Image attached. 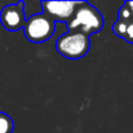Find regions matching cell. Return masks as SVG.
<instances>
[{
  "label": "cell",
  "mask_w": 133,
  "mask_h": 133,
  "mask_svg": "<svg viewBox=\"0 0 133 133\" xmlns=\"http://www.w3.org/2000/svg\"><path fill=\"white\" fill-rule=\"evenodd\" d=\"M42 12L54 21H65L66 25L74 18L81 1H41Z\"/></svg>",
  "instance_id": "5b68a950"
},
{
  "label": "cell",
  "mask_w": 133,
  "mask_h": 133,
  "mask_svg": "<svg viewBox=\"0 0 133 133\" xmlns=\"http://www.w3.org/2000/svg\"><path fill=\"white\" fill-rule=\"evenodd\" d=\"M125 39L130 42H133V22L129 25V28H127L126 35H125Z\"/></svg>",
  "instance_id": "9c48e42d"
},
{
  "label": "cell",
  "mask_w": 133,
  "mask_h": 133,
  "mask_svg": "<svg viewBox=\"0 0 133 133\" xmlns=\"http://www.w3.org/2000/svg\"><path fill=\"white\" fill-rule=\"evenodd\" d=\"M14 129V123L9 116L0 112V133H12Z\"/></svg>",
  "instance_id": "8992f818"
},
{
  "label": "cell",
  "mask_w": 133,
  "mask_h": 133,
  "mask_svg": "<svg viewBox=\"0 0 133 133\" xmlns=\"http://www.w3.org/2000/svg\"><path fill=\"white\" fill-rule=\"evenodd\" d=\"M126 6L129 7L130 9H131V12H133V1H129V2H126Z\"/></svg>",
  "instance_id": "30bf717a"
},
{
  "label": "cell",
  "mask_w": 133,
  "mask_h": 133,
  "mask_svg": "<svg viewBox=\"0 0 133 133\" xmlns=\"http://www.w3.org/2000/svg\"><path fill=\"white\" fill-rule=\"evenodd\" d=\"M55 48L61 56L68 60H79L89 51L90 39L82 33L68 32L56 40Z\"/></svg>",
  "instance_id": "7a4b0ae2"
},
{
  "label": "cell",
  "mask_w": 133,
  "mask_h": 133,
  "mask_svg": "<svg viewBox=\"0 0 133 133\" xmlns=\"http://www.w3.org/2000/svg\"><path fill=\"white\" fill-rule=\"evenodd\" d=\"M23 1H18L14 4L6 5L2 7L0 12V23L4 27V29L8 32H18L23 29V26L26 23L25 11H23Z\"/></svg>",
  "instance_id": "277c9868"
},
{
  "label": "cell",
  "mask_w": 133,
  "mask_h": 133,
  "mask_svg": "<svg viewBox=\"0 0 133 133\" xmlns=\"http://www.w3.org/2000/svg\"><path fill=\"white\" fill-rule=\"evenodd\" d=\"M127 28H129V25L125 22V20H120L119 19V20L113 25L112 30H113V33H115L116 35H118V36L125 37L126 32H127Z\"/></svg>",
  "instance_id": "52a82bcc"
},
{
  "label": "cell",
  "mask_w": 133,
  "mask_h": 133,
  "mask_svg": "<svg viewBox=\"0 0 133 133\" xmlns=\"http://www.w3.org/2000/svg\"><path fill=\"white\" fill-rule=\"evenodd\" d=\"M130 16H131V9L125 5L119 11V18H120V20H125V19H129Z\"/></svg>",
  "instance_id": "ba28073f"
},
{
  "label": "cell",
  "mask_w": 133,
  "mask_h": 133,
  "mask_svg": "<svg viewBox=\"0 0 133 133\" xmlns=\"http://www.w3.org/2000/svg\"><path fill=\"white\" fill-rule=\"evenodd\" d=\"M103 26L104 19L102 14L88 1H81L74 18L68 23V30L89 36L102 30Z\"/></svg>",
  "instance_id": "6da1fadb"
},
{
  "label": "cell",
  "mask_w": 133,
  "mask_h": 133,
  "mask_svg": "<svg viewBox=\"0 0 133 133\" xmlns=\"http://www.w3.org/2000/svg\"><path fill=\"white\" fill-rule=\"evenodd\" d=\"M55 21L42 12L30 15L26 20L22 30L28 41L33 43H42L48 41L53 36L55 33Z\"/></svg>",
  "instance_id": "3957f363"
}]
</instances>
